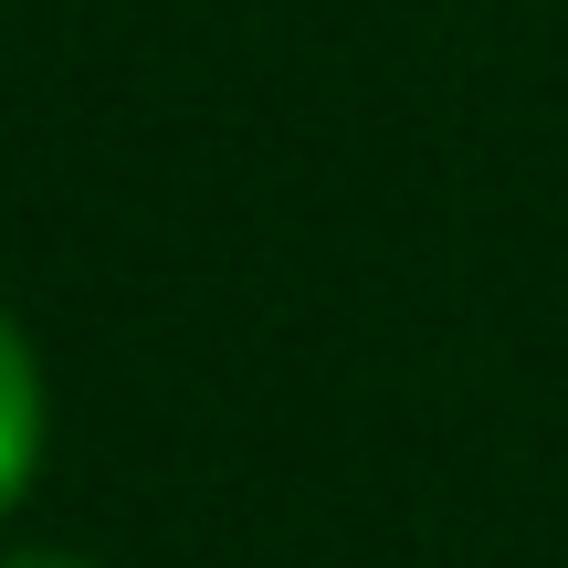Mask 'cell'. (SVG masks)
Here are the masks:
<instances>
[{"instance_id":"cell-1","label":"cell","mask_w":568,"mask_h":568,"mask_svg":"<svg viewBox=\"0 0 568 568\" xmlns=\"http://www.w3.org/2000/svg\"><path fill=\"white\" fill-rule=\"evenodd\" d=\"M32 464H42V368H32V337L0 316V516L21 506Z\"/></svg>"},{"instance_id":"cell-2","label":"cell","mask_w":568,"mask_h":568,"mask_svg":"<svg viewBox=\"0 0 568 568\" xmlns=\"http://www.w3.org/2000/svg\"><path fill=\"white\" fill-rule=\"evenodd\" d=\"M11 568H84V558H11Z\"/></svg>"}]
</instances>
